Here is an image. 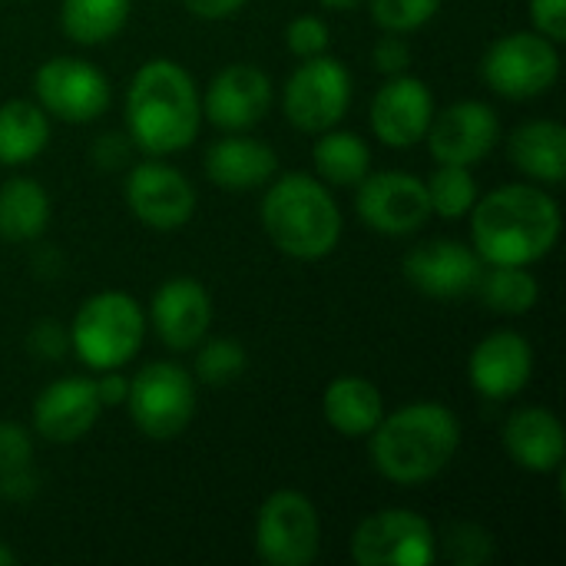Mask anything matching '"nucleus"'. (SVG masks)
Returning a JSON list of instances; mask_svg holds the SVG:
<instances>
[{"instance_id": "15", "label": "nucleus", "mask_w": 566, "mask_h": 566, "mask_svg": "<svg viewBox=\"0 0 566 566\" xmlns=\"http://www.w3.org/2000/svg\"><path fill=\"white\" fill-rule=\"evenodd\" d=\"M272 109V80L255 63L222 66L202 93V116L226 133H249Z\"/></svg>"}, {"instance_id": "14", "label": "nucleus", "mask_w": 566, "mask_h": 566, "mask_svg": "<svg viewBox=\"0 0 566 566\" xmlns=\"http://www.w3.org/2000/svg\"><path fill=\"white\" fill-rule=\"evenodd\" d=\"M424 143H428V153L434 156V163L478 166L501 143V119H497L494 106H488L481 99H461V103L444 106L441 113L434 109Z\"/></svg>"}, {"instance_id": "6", "label": "nucleus", "mask_w": 566, "mask_h": 566, "mask_svg": "<svg viewBox=\"0 0 566 566\" xmlns=\"http://www.w3.org/2000/svg\"><path fill=\"white\" fill-rule=\"evenodd\" d=\"M196 378L176 361H149L129 378L126 411L149 441L179 438L196 418Z\"/></svg>"}, {"instance_id": "10", "label": "nucleus", "mask_w": 566, "mask_h": 566, "mask_svg": "<svg viewBox=\"0 0 566 566\" xmlns=\"http://www.w3.org/2000/svg\"><path fill=\"white\" fill-rule=\"evenodd\" d=\"M33 93L46 116L83 126L99 119L113 103V86L90 60L50 56L33 73Z\"/></svg>"}, {"instance_id": "31", "label": "nucleus", "mask_w": 566, "mask_h": 566, "mask_svg": "<svg viewBox=\"0 0 566 566\" xmlns=\"http://www.w3.org/2000/svg\"><path fill=\"white\" fill-rule=\"evenodd\" d=\"M249 365V352L235 338H202L196 345V378L209 388L232 385Z\"/></svg>"}, {"instance_id": "30", "label": "nucleus", "mask_w": 566, "mask_h": 566, "mask_svg": "<svg viewBox=\"0 0 566 566\" xmlns=\"http://www.w3.org/2000/svg\"><path fill=\"white\" fill-rule=\"evenodd\" d=\"M424 189H428L431 212L441 216V219L471 216V209H474V202L481 196L471 166H448V163H438V169L431 172Z\"/></svg>"}, {"instance_id": "12", "label": "nucleus", "mask_w": 566, "mask_h": 566, "mask_svg": "<svg viewBox=\"0 0 566 566\" xmlns=\"http://www.w3.org/2000/svg\"><path fill=\"white\" fill-rule=\"evenodd\" d=\"M358 216L371 232L381 235H415L431 219V202L424 179L411 172H368L355 196Z\"/></svg>"}, {"instance_id": "32", "label": "nucleus", "mask_w": 566, "mask_h": 566, "mask_svg": "<svg viewBox=\"0 0 566 566\" xmlns=\"http://www.w3.org/2000/svg\"><path fill=\"white\" fill-rule=\"evenodd\" d=\"M441 10V0H368L371 23L385 33H415L431 23Z\"/></svg>"}, {"instance_id": "41", "label": "nucleus", "mask_w": 566, "mask_h": 566, "mask_svg": "<svg viewBox=\"0 0 566 566\" xmlns=\"http://www.w3.org/2000/svg\"><path fill=\"white\" fill-rule=\"evenodd\" d=\"M249 0H182V7L199 20H226L235 17Z\"/></svg>"}, {"instance_id": "7", "label": "nucleus", "mask_w": 566, "mask_h": 566, "mask_svg": "<svg viewBox=\"0 0 566 566\" xmlns=\"http://www.w3.org/2000/svg\"><path fill=\"white\" fill-rule=\"evenodd\" d=\"M560 76L557 43L537 30H514L494 40L481 60V80L504 99H537Z\"/></svg>"}, {"instance_id": "1", "label": "nucleus", "mask_w": 566, "mask_h": 566, "mask_svg": "<svg viewBox=\"0 0 566 566\" xmlns=\"http://www.w3.org/2000/svg\"><path fill=\"white\" fill-rule=\"evenodd\" d=\"M560 206L534 182H507L478 196L471 209V249L488 265H534L560 239Z\"/></svg>"}, {"instance_id": "40", "label": "nucleus", "mask_w": 566, "mask_h": 566, "mask_svg": "<svg viewBox=\"0 0 566 566\" xmlns=\"http://www.w3.org/2000/svg\"><path fill=\"white\" fill-rule=\"evenodd\" d=\"M40 491V478L33 474V468H13V471H0V497L7 501H30Z\"/></svg>"}, {"instance_id": "26", "label": "nucleus", "mask_w": 566, "mask_h": 566, "mask_svg": "<svg viewBox=\"0 0 566 566\" xmlns=\"http://www.w3.org/2000/svg\"><path fill=\"white\" fill-rule=\"evenodd\" d=\"M50 143V119L40 103H0V166H27Z\"/></svg>"}, {"instance_id": "20", "label": "nucleus", "mask_w": 566, "mask_h": 566, "mask_svg": "<svg viewBox=\"0 0 566 566\" xmlns=\"http://www.w3.org/2000/svg\"><path fill=\"white\" fill-rule=\"evenodd\" d=\"M149 322L159 342L172 352H192L212 325V298L196 279H169L149 302Z\"/></svg>"}, {"instance_id": "23", "label": "nucleus", "mask_w": 566, "mask_h": 566, "mask_svg": "<svg viewBox=\"0 0 566 566\" xmlns=\"http://www.w3.org/2000/svg\"><path fill=\"white\" fill-rule=\"evenodd\" d=\"M511 163L537 186H560L566 179V129L557 119H531L507 139Z\"/></svg>"}, {"instance_id": "28", "label": "nucleus", "mask_w": 566, "mask_h": 566, "mask_svg": "<svg viewBox=\"0 0 566 566\" xmlns=\"http://www.w3.org/2000/svg\"><path fill=\"white\" fill-rule=\"evenodd\" d=\"M129 7L133 0H63L60 27L80 46H99L126 27Z\"/></svg>"}, {"instance_id": "42", "label": "nucleus", "mask_w": 566, "mask_h": 566, "mask_svg": "<svg viewBox=\"0 0 566 566\" xmlns=\"http://www.w3.org/2000/svg\"><path fill=\"white\" fill-rule=\"evenodd\" d=\"M96 395H99L103 408L126 405V395H129V378H123L119 371H103V378L96 381Z\"/></svg>"}, {"instance_id": "21", "label": "nucleus", "mask_w": 566, "mask_h": 566, "mask_svg": "<svg viewBox=\"0 0 566 566\" xmlns=\"http://www.w3.org/2000/svg\"><path fill=\"white\" fill-rule=\"evenodd\" d=\"M202 166H206L209 182L219 189H229V192L262 189L279 176L275 149L245 133H229L226 139H216L206 149Z\"/></svg>"}, {"instance_id": "9", "label": "nucleus", "mask_w": 566, "mask_h": 566, "mask_svg": "<svg viewBox=\"0 0 566 566\" xmlns=\"http://www.w3.org/2000/svg\"><path fill=\"white\" fill-rule=\"evenodd\" d=\"M322 551V521L302 491H275L255 517V554L269 566H308Z\"/></svg>"}, {"instance_id": "34", "label": "nucleus", "mask_w": 566, "mask_h": 566, "mask_svg": "<svg viewBox=\"0 0 566 566\" xmlns=\"http://www.w3.org/2000/svg\"><path fill=\"white\" fill-rule=\"evenodd\" d=\"M285 46L292 56L298 60H308V56H322L328 53L332 46V30L322 17H312V13H302L295 17L289 27H285Z\"/></svg>"}, {"instance_id": "36", "label": "nucleus", "mask_w": 566, "mask_h": 566, "mask_svg": "<svg viewBox=\"0 0 566 566\" xmlns=\"http://www.w3.org/2000/svg\"><path fill=\"white\" fill-rule=\"evenodd\" d=\"M33 458V434L17 421H0V471L27 468Z\"/></svg>"}, {"instance_id": "33", "label": "nucleus", "mask_w": 566, "mask_h": 566, "mask_svg": "<svg viewBox=\"0 0 566 566\" xmlns=\"http://www.w3.org/2000/svg\"><path fill=\"white\" fill-rule=\"evenodd\" d=\"M448 557L458 566H478L494 557V537L478 524H454L444 537Z\"/></svg>"}, {"instance_id": "8", "label": "nucleus", "mask_w": 566, "mask_h": 566, "mask_svg": "<svg viewBox=\"0 0 566 566\" xmlns=\"http://www.w3.org/2000/svg\"><path fill=\"white\" fill-rule=\"evenodd\" d=\"M352 106V73L342 60L322 53L302 60L285 90H282V113L298 133H325L345 119Z\"/></svg>"}, {"instance_id": "22", "label": "nucleus", "mask_w": 566, "mask_h": 566, "mask_svg": "<svg viewBox=\"0 0 566 566\" xmlns=\"http://www.w3.org/2000/svg\"><path fill=\"white\" fill-rule=\"evenodd\" d=\"M507 458L531 474H554L564 468V424L551 408H521L504 424Z\"/></svg>"}, {"instance_id": "19", "label": "nucleus", "mask_w": 566, "mask_h": 566, "mask_svg": "<svg viewBox=\"0 0 566 566\" xmlns=\"http://www.w3.org/2000/svg\"><path fill=\"white\" fill-rule=\"evenodd\" d=\"M534 375V348L517 332H494L481 338L468 358L471 388L488 401H511Z\"/></svg>"}, {"instance_id": "27", "label": "nucleus", "mask_w": 566, "mask_h": 566, "mask_svg": "<svg viewBox=\"0 0 566 566\" xmlns=\"http://www.w3.org/2000/svg\"><path fill=\"white\" fill-rule=\"evenodd\" d=\"M312 163L325 186H358L371 172V149L358 133L348 129H325L312 146Z\"/></svg>"}, {"instance_id": "35", "label": "nucleus", "mask_w": 566, "mask_h": 566, "mask_svg": "<svg viewBox=\"0 0 566 566\" xmlns=\"http://www.w3.org/2000/svg\"><path fill=\"white\" fill-rule=\"evenodd\" d=\"M27 352L40 361H60L70 352V328L56 318H43L27 335Z\"/></svg>"}, {"instance_id": "11", "label": "nucleus", "mask_w": 566, "mask_h": 566, "mask_svg": "<svg viewBox=\"0 0 566 566\" xmlns=\"http://www.w3.org/2000/svg\"><path fill=\"white\" fill-rule=\"evenodd\" d=\"M434 557L431 524L405 507L368 514L352 534V560L358 566H428Z\"/></svg>"}, {"instance_id": "18", "label": "nucleus", "mask_w": 566, "mask_h": 566, "mask_svg": "<svg viewBox=\"0 0 566 566\" xmlns=\"http://www.w3.org/2000/svg\"><path fill=\"white\" fill-rule=\"evenodd\" d=\"M103 415V401L96 395V381L83 375H70L60 381H50L33 398V431L50 444H73L93 431V424Z\"/></svg>"}, {"instance_id": "17", "label": "nucleus", "mask_w": 566, "mask_h": 566, "mask_svg": "<svg viewBox=\"0 0 566 566\" xmlns=\"http://www.w3.org/2000/svg\"><path fill=\"white\" fill-rule=\"evenodd\" d=\"M481 255L458 239H428L405 255V279L428 298H461L478 289Z\"/></svg>"}, {"instance_id": "43", "label": "nucleus", "mask_w": 566, "mask_h": 566, "mask_svg": "<svg viewBox=\"0 0 566 566\" xmlns=\"http://www.w3.org/2000/svg\"><path fill=\"white\" fill-rule=\"evenodd\" d=\"M322 7H328V10H355L361 0H318Z\"/></svg>"}, {"instance_id": "37", "label": "nucleus", "mask_w": 566, "mask_h": 566, "mask_svg": "<svg viewBox=\"0 0 566 566\" xmlns=\"http://www.w3.org/2000/svg\"><path fill=\"white\" fill-rule=\"evenodd\" d=\"M411 56H415V53H411V46H408L405 33H385V36L375 43V50H371V63H375V70H378V73H385V76L408 73Z\"/></svg>"}, {"instance_id": "3", "label": "nucleus", "mask_w": 566, "mask_h": 566, "mask_svg": "<svg viewBox=\"0 0 566 566\" xmlns=\"http://www.w3.org/2000/svg\"><path fill=\"white\" fill-rule=\"evenodd\" d=\"M202 126V96L189 70L156 56L143 63L126 90V129L133 146L149 156H176L189 149Z\"/></svg>"}, {"instance_id": "13", "label": "nucleus", "mask_w": 566, "mask_h": 566, "mask_svg": "<svg viewBox=\"0 0 566 566\" xmlns=\"http://www.w3.org/2000/svg\"><path fill=\"white\" fill-rule=\"evenodd\" d=\"M126 206L143 226L156 232H176L196 216V189L176 166L163 163V156H153L129 169Z\"/></svg>"}, {"instance_id": "29", "label": "nucleus", "mask_w": 566, "mask_h": 566, "mask_svg": "<svg viewBox=\"0 0 566 566\" xmlns=\"http://www.w3.org/2000/svg\"><path fill=\"white\" fill-rule=\"evenodd\" d=\"M481 302L497 315H527L541 298V282L531 265H491L478 282Z\"/></svg>"}, {"instance_id": "25", "label": "nucleus", "mask_w": 566, "mask_h": 566, "mask_svg": "<svg viewBox=\"0 0 566 566\" xmlns=\"http://www.w3.org/2000/svg\"><path fill=\"white\" fill-rule=\"evenodd\" d=\"M50 226V196L30 176H13L0 186V239L36 242Z\"/></svg>"}, {"instance_id": "5", "label": "nucleus", "mask_w": 566, "mask_h": 566, "mask_svg": "<svg viewBox=\"0 0 566 566\" xmlns=\"http://www.w3.org/2000/svg\"><path fill=\"white\" fill-rule=\"evenodd\" d=\"M66 328H70V348L86 368L119 371L143 348L146 315L129 292L106 289V292L90 295L76 308Z\"/></svg>"}, {"instance_id": "39", "label": "nucleus", "mask_w": 566, "mask_h": 566, "mask_svg": "<svg viewBox=\"0 0 566 566\" xmlns=\"http://www.w3.org/2000/svg\"><path fill=\"white\" fill-rule=\"evenodd\" d=\"M531 23L554 43L566 40V0H531Z\"/></svg>"}, {"instance_id": "24", "label": "nucleus", "mask_w": 566, "mask_h": 566, "mask_svg": "<svg viewBox=\"0 0 566 566\" xmlns=\"http://www.w3.org/2000/svg\"><path fill=\"white\" fill-rule=\"evenodd\" d=\"M322 415L342 438H368L385 418L381 388L361 375H342L325 388Z\"/></svg>"}, {"instance_id": "38", "label": "nucleus", "mask_w": 566, "mask_h": 566, "mask_svg": "<svg viewBox=\"0 0 566 566\" xmlns=\"http://www.w3.org/2000/svg\"><path fill=\"white\" fill-rule=\"evenodd\" d=\"M93 163L103 169V172H116V169H126L129 159H133V139L129 133H103L93 149H90Z\"/></svg>"}, {"instance_id": "16", "label": "nucleus", "mask_w": 566, "mask_h": 566, "mask_svg": "<svg viewBox=\"0 0 566 566\" xmlns=\"http://www.w3.org/2000/svg\"><path fill=\"white\" fill-rule=\"evenodd\" d=\"M368 119L378 143H385L388 149H411L424 139L434 119V96L428 83L411 73L388 76V83L371 99Z\"/></svg>"}, {"instance_id": "4", "label": "nucleus", "mask_w": 566, "mask_h": 566, "mask_svg": "<svg viewBox=\"0 0 566 566\" xmlns=\"http://www.w3.org/2000/svg\"><path fill=\"white\" fill-rule=\"evenodd\" d=\"M262 229L269 242L295 259L318 262L335 252L342 239V209L328 186L305 172L275 176L262 196Z\"/></svg>"}, {"instance_id": "44", "label": "nucleus", "mask_w": 566, "mask_h": 566, "mask_svg": "<svg viewBox=\"0 0 566 566\" xmlns=\"http://www.w3.org/2000/svg\"><path fill=\"white\" fill-rule=\"evenodd\" d=\"M17 560H20V557H17V554H13V551H10V547L0 541V566H13Z\"/></svg>"}, {"instance_id": "2", "label": "nucleus", "mask_w": 566, "mask_h": 566, "mask_svg": "<svg viewBox=\"0 0 566 566\" xmlns=\"http://www.w3.org/2000/svg\"><path fill=\"white\" fill-rule=\"evenodd\" d=\"M461 448V421L441 401H411L398 411H385L368 434L375 471L401 488H418L448 471Z\"/></svg>"}]
</instances>
